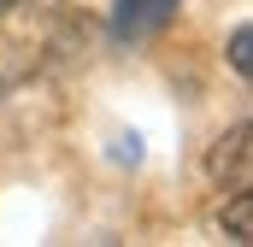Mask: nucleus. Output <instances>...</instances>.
Wrapping results in <instances>:
<instances>
[{
  "label": "nucleus",
  "mask_w": 253,
  "mask_h": 247,
  "mask_svg": "<svg viewBox=\"0 0 253 247\" xmlns=\"http://www.w3.org/2000/svg\"><path fill=\"white\" fill-rule=\"evenodd\" d=\"M177 18V0H112V41H153L165 24Z\"/></svg>",
  "instance_id": "f257e3e1"
},
{
  "label": "nucleus",
  "mask_w": 253,
  "mask_h": 247,
  "mask_svg": "<svg viewBox=\"0 0 253 247\" xmlns=\"http://www.w3.org/2000/svg\"><path fill=\"white\" fill-rule=\"evenodd\" d=\"M206 171L218 188H248L253 183V129L236 124L230 135H218V147L206 153Z\"/></svg>",
  "instance_id": "f03ea898"
},
{
  "label": "nucleus",
  "mask_w": 253,
  "mask_h": 247,
  "mask_svg": "<svg viewBox=\"0 0 253 247\" xmlns=\"http://www.w3.org/2000/svg\"><path fill=\"white\" fill-rule=\"evenodd\" d=\"M218 224L230 230V242H253V224H248V188H230V206L218 212Z\"/></svg>",
  "instance_id": "7ed1b4c3"
},
{
  "label": "nucleus",
  "mask_w": 253,
  "mask_h": 247,
  "mask_svg": "<svg viewBox=\"0 0 253 247\" xmlns=\"http://www.w3.org/2000/svg\"><path fill=\"white\" fill-rule=\"evenodd\" d=\"M230 65H236V77H253V30L248 24H236V36H230Z\"/></svg>",
  "instance_id": "20e7f679"
},
{
  "label": "nucleus",
  "mask_w": 253,
  "mask_h": 247,
  "mask_svg": "<svg viewBox=\"0 0 253 247\" xmlns=\"http://www.w3.org/2000/svg\"><path fill=\"white\" fill-rule=\"evenodd\" d=\"M18 6H30V0H0V12H18Z\"/></svg>",
  "instance_id": "39448f33"
}]
</instances>
